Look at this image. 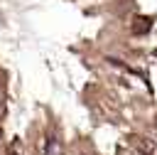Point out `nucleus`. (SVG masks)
I'll list each match as a JSON object with an SVG mask.
<instances>
[{
  "label": "nucleus",
  "instance_id": "1",
  "mask_svg": "<svg viewBox=\"0 0 157 155\" xmlns=\"http://www.w3.org/2000/svg\"><path fill=\"white\" fill-rule=\"evenodd\" d=\"M59 148H56V140H49V148H47V155H56Z\"/></svg>",
  "mask_w": 157,
  "mask_h": 155
}]
</instances>
